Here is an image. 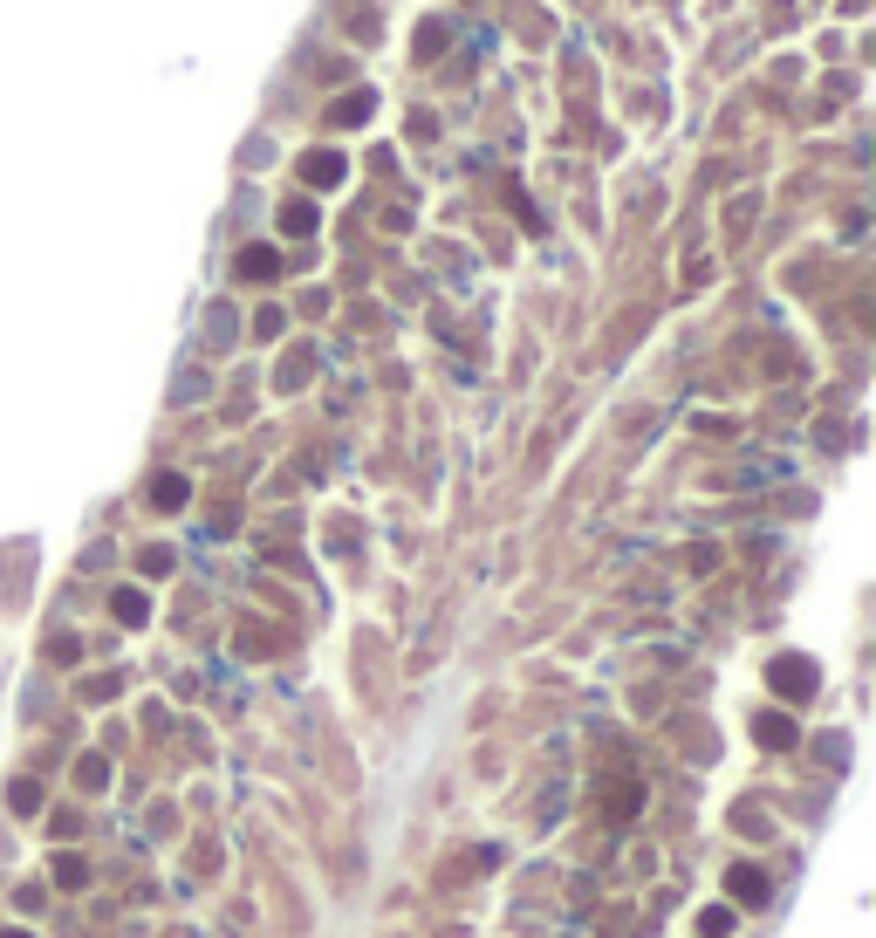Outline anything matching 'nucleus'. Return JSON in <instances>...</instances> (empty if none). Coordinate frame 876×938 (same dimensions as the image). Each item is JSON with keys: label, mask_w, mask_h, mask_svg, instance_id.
Masks as SVG:
<instances>
[{"label": "nucleus", "mask_w": 876, "mask_h": 938, "mask_svg": "<svg viewBox=\"0 0 876 938\" xmlns=\"http://www.w3.org/2000/svg\"><path fill=\"white\" fill-rule=\"evenodd\" d=\"M726 884H733V897H740V904H760V897H767V877H760V870H733Z\"/></svg>", "instance_id": "1"}, {"label": "nucleus", "mask_w": 876, "mask_h": 938, "mask_svg": "<svg viewBox=\"0 0 876 938\" xmlns=\"http://www.w3.org/2000/svg\"><path fill=\"white\" fill-rule=\"evenodd\" d=\"M760 740H767V747H795V727L773 712V719H760Z\"/></svg>", "instance_id": "2"}, {"label": "nucleus", "mask_w": 876, "mask_h": 938, "mask_svg": "<svg viewBox=\"0 0 876 938\" xmlns=\"http://www.w3.org/2000/svg\"><path fill=\"white\" fill-rule=\"evenodd\" d=\"M309 179L315 185H335V179H342V158H309Z\"/></svg>", "instance_id": "3"}, {"label": "nucleus", "mask_w": 876, "mask_h": 938, "mask_svg": "<svg viewBox=\"0 0 876 938\" xmlns=\"http://www.w3.org/2000/svg\"><path fill=\"white\" fill-rule=\"evenodd\" d=\"M267 267H274V254H267V247H247V254H240V274H267Z\"/></svg>", "instance_id": "4"}, {"label": "nucleus", "mask_w": 876, "mask_h": 938, "mask_svg": "<svg viewBox=\"0 0 876 938\" xmlns=\"http://www.w3.org/2000/svg\"><path fill=\"white\" fill-rule=\"evenodd\" d=\"M185 500V480H158V507H179Z\"/></svg>", "instance_id": "5"}, {"label": "nucleus", "mask_w": 876, "mask_h": 938, "mask_svg": "<svg viewBox=\"0 0 876 938\" xmlns=\"http://www.w3.org/2000/svg\"><path fill=\"white\" fill-rule=\"evenodd\" d=\"M733 932V911H705V938H726Z\"/></svg>", "instance_id": "6"}, {"label": "nucleus", "mask_w": 876, "mask_h": 938, "mask_svg": "<svg viewBox=\"0 0 876 938\" xmlns=\"http://www.w3.org/2000/svg\"><path fill=\"white\" fill-rule=\"evenodd\" d=\"M7 938H27V932H7Z\"/></svg>", "instance_id": "7"}]
</instances>
